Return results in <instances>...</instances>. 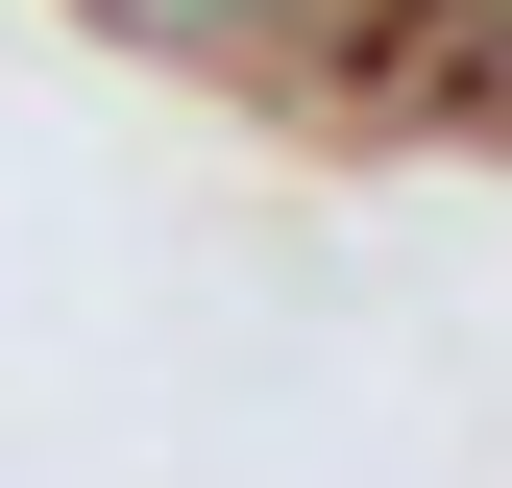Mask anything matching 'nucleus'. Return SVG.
<instances>
[{
	"instance_id": "f257e3e1",
	"label": "nucleus",
	"mask_w": 512,
	"mask_h": 488,
	"mask_svg": "<svg viewBox=\"0 0 512 488\" xmlns=\"http://www.w3.org/2000/svg\"><path fill=\"white\" fill-rule=\"evenodd\" d=\"M98 25H147V49H317V0H98Z\"/></svg>"
}]
</instances>
